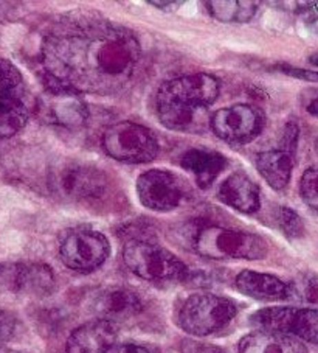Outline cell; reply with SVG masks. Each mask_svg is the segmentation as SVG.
Wrapping results in <instances>:
<instances>
[{
    "label": "cell",
    "instance_id": "6da1fadb",
    "mask_svg": "<svg viewBox=\"0 0 318 353\" xmlns=\"http://www.w3.org/2000/svg\"><path fill=\"white\" fill-rule=\"evenodd\" d=\"M142 48L132 32L107 21L72 22L48 33L41 46L47 89L111 95L136 74Z\"/></svg>",
    "mask_w": 318,
    "mask_h": 353
},
{
    "label": "cell",
    "instance_id": "7a4b0ae2",
    "mask_svg": "<svg viewBox=\"0 0 318 353\" xmlns=\"http://www.w3.org/2000/svg\"><path fill=\"white\" fill-rule=\"evenodd\" d=\"M219 97V81L210 74H193L163 83L156 97L160 123L173 131H185L200 109Z\"/></svg>",
    "mask_w": 318,
    "mask_h": 353
},
{
    "label": "cell",
    "instance_id": "3957f363",
    "mask_svg": "<svg viewBox=\"0 0 318 353\" xmlns=\"http://www.w3.org/2000/svg\"><path fill=\"white\" fill-rule=\"evenodd\" d=\"M193 248L202 257L213 260H261L268 252L262 236L221 226H205L194 235Z\"/></svg>",
    "mask_w": 318,
    "mask_h": 353
},
{
    "label": "cell",
    "instance_id": "277c9868",
    "mask_svg": "<svg viewBox=\"0 0 318 353\" xmlns=\"http://www.w3.org/2000/svg\"><path fill=\"white\" fill-rule=\"evenodd\" d=\"M126 266L140 279L154 283L179 282L188 274V268L168 249L145 240L127 243L123 251Z\"/></svg>",
    "mask_w": 318,
    "mask_h": 353
},
{
    "label": "cell",
    "instance_id": "5b68a950",
    "mask_svg": "<svg viewBox=\"0 0 318 353\" xmlns=\"http://www.w3.org/2000/svg\"><path fill=\"white\" fill-rule=\"evenodd\" d=\"M237 308L227 297L216 294H193L182 303L177 324L193 336H208L227 327Z\"/></svg>",
    "mask_w": 318,
    "mask_h": 353
},
{
    "label": "cell",
    "instance_id": "8992f818",
    "mask_svg": "<svg viewBox=\"0 0 318 353\" xmlns=\"http://www.w3.org/2000/svg\"><path fill=\"white\" fill-rule=\"evenodd\" d=\"M104 153L123 163H146L156 159L158 142L154 134L134 121H118L103 132Z\"/></svg>",
    "mask_w": 318,
    "mask_h": 353
},
{
    "label": "cell",
    "instance_id": "52a82bcc",
    "mask_svg": "<svg viewBox=\"0 0 318 353\" xmlns=\"http://www.w3.org/2000/svg\"><path fill=\"white\" fill-rule=\"evenodd\" d=\"M28 117L23 77L11 61L0 58V139L16 136Z\"/></svg>",
    "mask_w": 318,
    "mask_h": 353
},
{
    "label": "cell",
    "instance_id": "ba28073f",
    "mask_svg": "<svg viewBox=\"0 0 318 353\" xmlns=\"http://www.w3.org/2000/svg\"><path fill=\"white\" fill-rule=\"evenodd\" d=\"M250 324L259 330L290 334L318 345V310L295 307H268L256 312Z\"/></svg>",
    "mask_w": 318,
    "mask_h": 353
},
{
    "label": "cell",
    "instance_id": "9c48e42d",
    "mask_svg": "<svg viewBox=\"0 0 318 353\" xmlns=\"http://www.w3.org/2000/svg\"><path fill=\"white\" fill-rule=\"evenodd\" d=\"M111 254V245L98 230H73L61 241L59 257L63 263L78 272H92L100 268Z\"/></svg>",
    "mask_w": 318,
    "mask_h": 353
},
{
    "label": "cell",
    "instance_id": "30bf717a",
    "mask_svg": "<svg viewBox=\"0 0 318 353\" xmlns=\"http://www.w3.org/2000/svg\"><path fill=\"white\" fill-rule=\"evenodd\" d=\"M264 112L252 105H235L219 109L211 119L213 132L231 145L253 142L264 130Z\"/></svg>",
    "mask_w": 318,
    "mask_h": 353
},
{
    "label": "cell",
    "instance_id": "8fae6325",
    "mask_svg": "<svg viewBox=\"0 0 318 353\" xmlns=\"http://www.w3.org/2000/svg\"><path fill=\"white\" fill-rule=\"evenodd\" d=\"M137 194L146 209L163 214L179 207L185 196V190L176 174L154 168L138 176Z\"/></svg>",
    "mask_w": 318,
    "mask_h": 353
},
{
    "label": "cell",
    "instance_id": "7c38bea8",
    "mask_svg": "<svg viewBox=\"0 0 318 353\" xmlns=\"http://www.w3.org/2000/svg\"><path fill=\"white\" fill-rule=\"evenodd\" d=\"M36 112L48 125L78 128L89 119V109L83 97L64 89H47L36 103Z\"/></svg>",
    "mask_w": 318,
    "mask_h": 353
},
{
    "label": "cell",
    "instance_id": "4fadbf2b",
    "mask_svg": "<svg viewBox=\"0 0 318 353\" xmlns=\"http://www.w3.org/2000/svg\"><path fill=\"white\" fill-rule=\"evenodd\" d=\"M0 290L14 294L47 296L54 290V274L44 263H2Z\"/></svg>",
    "mask_w": 318,
    "mask_h": 353
},
{
    "label": "cell",
    "instance_id": "5bb4252c",
    "mask_svg": "<svg viewBox=\"0 0 318 353\" xmlns=\"http://www.w3.org/2000/svg\"><path fill=\"white\" fill-rule=\"evenodd\" d=\"M56 192L70 199H90L98 198L106 190L107 178L101 170L87 165L64 167L54 178Z\"/></svg>",
    "mask_w": 318,
    "mask_h": 353
},
{
    "label": "cell",
    "instance_id": "9a60e30c",
    "mask_svg": "<svg viewBox=\"0 0 318 353\" xmlns=\"http://www.w3.org/2000/svg\"><path fill=\"white\" fill-rule=\"evenodd\" d=\"M92 312L101 321L125 322L136 318L143 312V301L129 288L112 287L98 293L92 301Z\"/></svg>",
    "mask_w": 318,
    "mask_h": 353
},
{
    "label": "cell",
    "instance_id": "2e32d148",
    "mask_svg": "<svg viewBox=\"0 0 318 353\" xmlns=\"http://www.w3.org/2000/svg\"><path fill=\"white\" fill-rule=\"evenodd\" d=\"M117 341V325L107 321H92L78 327L67 339V353H106Z\"/></svg>",
    "mask_w": 318,
    "mask_h": 353
},
{
    "label": "cell",
    "instance_id": "e0dca14e",
    "mask_svg": "<svg viewBox=\"0 0 318 353\" xmlns=\"http://www.w3.org/2000/svg\"><path fill=\"white\" fill-rule=\"evenodd\" d=\"M219 201L241 214H255L261 207L259 188L244 173H235L225 179L218 193Z\"/></svg>",
    "mask_w": 318,
    "mask_h": 353
},
{
    "label": "cell",
    "instance_id": "ac0fdd59",
    "mask_svg": "<svg viewBox=\"0 0 318 353\" xmlns=\"http://www.w3.org/2000/svg\"><path fill=\"white\" fill-rule=\"evenodd\" d=\"M180 165L198 182L200 188H208L213 185L219 174L227 168V157L216 151L205 150H189L182 156Z\"/></svg>",
    "mask_w": 318,
    "mask_h": 353
},
{
    "label": "cell",
    "instance_id": "d6986e66",
    "mask_svg": "<svg viewBox=\"0 0 318 353\" xmlns=\"http://www.w3.org/2000/svg\"><path fill=\"white\" fill-rule=\"evenodd\" d=\"M236 288L256 301H286L287 299V282L272 276V274L242 271L236 277Z\"/></svg>",
    "mask_w": 318,
    "mask_h": 353
},
{
    "label": "cell",
    "instance_id": "ffe728a7",
    "mask_svg": "<svg viewBox=\"0 0 318 353\" xmlns=\"http://www.w3.org/2000/svg\"><path fill=\"white\" fill-rule=\"evenodd\" d=\"M240 353H308L306 345L290 334L258 330L244 336L237 347Z\"/></svg>",
    "mask_w": 318,
    "mask_h": 353
},
{
    "label": "cell",
    "instance_id": "44dd1931",
    "mask_svg": "<svg viewBox=\"0 0 318 353\" xmlns=\"http://www.w3.org/2000/svg\"><path fill=\"white\" fill-rule=\"evenodd\" d=\"M256 168L273 190H283L292 178L293 156L283 150L262 151L256 157Z\"/></svg>",
    "mask_w": 318,
    "mask_h": 353
},
{
    "label": "cell",
    "instance_id": "7402d4cb",
    "mask_svg": "<svg viewBox=\"0 0 318 353\" xmlns=\"http://www.w3.org/2000/svg\"><path fill=\"white\" fill-rule=\"evenodd\" d=\"M206 10L219 22H248L258 11L259 3L250 0H222V2H206Z\"/></svg>",
    "mask_w": 318,
    "mask_h": 353
},
{
    "label": "cell",
    "instance_id": "603a6c76",
    "mask_svg": "<svg viewBox=\"0 0 318 353\" xmlns=\"http://www.w3.org/2000/svg\"><path fill=\"white\" fill-rule=\"evenodd\" d=\"M318 310V274L301 272L287 282V299Z\"/></svg>",
    "mask_w": 318,
    "mask_h": 353
},
{
    "label": "cell",
    "instance_id": "cb8c5ba5",
    "mask_svg": "<svg viewBox=\"0 0 318 353\" xmlns=\"http://www.w3.org/2000/svg\"><path fill=\"white\" fill-rule=\"evenodd\" d=\"M299 194L312 214L318 216V163L303 173L299 181Z\"/></svg>",
    "mask_w": 318,
    "mask_h": 353
},
{
    "label": "cell",
    "instance_id": "d4e9b609",
    "mask_svg": "<svg viewBox=\"0 0 318 353\" xmlns=\"http://www.w3.org/2000/svg\"><path fill=\"white\" fill-rule=\"evenodd\" d=\"M277 224L281 232L289 239H301L304 235V223L295 210L281 205L277 212Z\"/></svg>",
    "mask_w": 318,
    "mask_h": 353
},
{
    "label": "cell",
    "instance_id": "484cf974",
    "mask_svg": "<svg viewBox=\"0 0 318 353\" xmlns=\"http://www.w3.org/2000/svg\"><path fill=\"white\" fill-rule=\"evenodd\" d=\"M297 143H298V125L293 123V121H289L284 126L283 130V136H281V148L286 151V153H289L290 156L295 154L297 151Z\"/></svg>",
    "mask_w": 318,
    "mask_h": 353
},
{
    "label": "cell",
    "instance_id": "4316f807",
    "mask_svg": "<svg viewBox=\"0 0 318 353\" xmlns=\"http://www.w3.org/2000/svg\"><path fill=\"white\" fill-rule=\"evenodd\" d=\"M277 69L283 74L289 75L292 78H298V80L308 81V83H318V70H308V69H299V67H292L287 64H279Z\"/></svg>",
    "mask_w": 318,
    "mask_h": 353
},
{
    "label": "cell",
    "instance_id": "83f0119b",
    "mask_svg": "<svg viewBox=\"0 0 318 353\" xmlns=\"http://www.w3.org/2000/svg\"><path fill=\"white\" fill-rule=\"evenodd\" d=\"M16 332V319L14 316L0 308V344L7 343Z\"/></svg>",
    "mask_w": 318,
    "mask_h": 353
},
{
    "label": "cell",
    "instance_id": "f1b7e54d",
    "mask_svg": "<svg viewBox=\"0 0 318 353\" xmlns=\"http://www.w3.org/2000/svg\"><path fill=\"white\" fill-rule=\"evenodd\" d=\"M295 13L303 17L306 22H314L318 19V2H297Z\"/></svg>",
    "mask_w": 318,
    "mask_h": 353
},
{
    "label": "cell",
    "instance_id": "f546056e",
    "mask_svg": "<svg viewBox=\"0 0 318 353\" xmlns=\"http://www.w3.org/2000/svg\"><path fill=\"white\" fill-rule=\"evenodd\" d=\"M106 353H149L148 349L137 344H117L115 343Z\"/></svg>",
    "mask_w": 318,
    "mask_h": 353
},
{
    "label": "cell",
    "instance_id": "4dcf8cb0",
    "mask_svg": "<svg viewBox=\"0 0 318 353\" xmlns=\"http://www.w3.org/2000/svg\"><path fill=\"white\" fill-rule=\"evenodd\" d=\"M185 353H224V350L218 349V347L213 345H202V344H194V343H188Z\"/></svg>",
    "mask_w": 318,
    "mask_h": 353
},
{
    "label": "cell",
    "instance_id": "1f68e13d",
    "mask_svg": "<svg viewBox=\"0 0 318 353\" xmlns=\"http://www.w3.org/2000/svg\"><path fill=\"white\" fill-rule=\"evenodd\" d=\"M306 111H308L312 115V117L318 119V95L314 97V99H312L308 103V106H306Z\"/></svg>",
    "mask_w": 318,
    "mask_h": 353
},
{
    "label": "cell",
    "instance_id": "d6a6232c",
    "mask_svg": "<svg viewBox=\"0 0 318 353\" xmlns=\"http://www.w3.org/2000/svg\"><path fill=\"white\" fill-rule=\"evenodd\" d=\"M148 3L152 5V7H157L162 10H165L167 7H177V5H182V2H157V0H149Z\"/></svg>",
    "mask_w": 318,
    "mask_h": 353
},
{
    "label": "cell",
    "instance_id": "836d02e7",
    "mask_svg": "<svg viewBox=\"0 0 318 353\" xmlns=\"http://www.w3.org/2000/svg\"><path fill=\"white\" fill-rule=\"evenodd\" d=\"M309 63L312 64V65H315V67H318V53H314V54H310L309 57Z\"/></svg>",
    "mask_w": 318,
    "mask_h": 353
},
{
    "label": "cell",
    "instance_id": "e575fe53",
    "mask_svg": "<svg viewBox=\"0 0 318 353\" xmlns=\"http://www.w3.org/2000/svg\"><path fill=\"white\" fill-rule=\"evenodd\" d=\"M315 145H317V150H318V139H317V143Z\"/></svg>",
    "mask_w": 318,
    "mask_h": 353
}]
</instances>
